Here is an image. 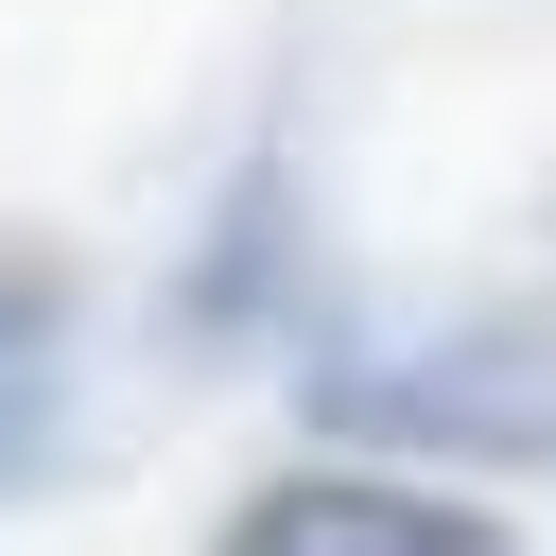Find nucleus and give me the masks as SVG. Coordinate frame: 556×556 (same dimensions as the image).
Wrapping results in <instances>:
<instances>
[{
	"label": "nucleus",
	"mask_w": 556,
	"mask_h": 556,
	"mask_svg": "<svg viewBox=\"0 0 556 556\" xmlns=\"http://www.w3.org/2000/svg\"><path fill=\"white\" fill-rule=\"evenodd\" d=\"M295 400H313V434H348L365 469H400V452L556 469V330H539V313H469V330H313Z\"/></svg>",
	"instance_id": "f257e3e1"
},
{
	"label": "nucleus",
	"mask_w": 556,
	"mask_h": 556,
	"mask_svg": "<svg viewBox=\"0 0 556 556\" xmlns=\"http://www.w3.org/2000/svg\"><path fill=\"white\" fill-rule=\"evenodd\" d=\"M174 348H261V330H330V243H313V174H295V122H261L243 139V174L208 191V226H191V261H174V313H156Z\"/></svg>",
	"instance_id": "f03ea898"
},
{
	"label": "nucleus",
	"mask_w": 556,
	"mask_h": 556,
	"mask_svg": "<svg viewBox=\"0 0 556 556\" xmlns=\"http://www.w3.org/2000/svg\"><path fill=\"white\" fill-rule=\"evenodd\" d=\"M208 556H521L504 504H452L434 469H365V452H313L278 486H243L208 521Z\"/></svg>",
	"instance_id": "7ed1b4c3"
},
{
	"label": "nucleus",
	"mask_w": 556,
	"mask_h": 556,
	"mask_svg": "<svg viewBox=\"0 0 556 556\" xmlns=\"http://www.w3.org/2000/svg\"><path fill=\"white\" fill-rule=\"evenodd\" d=\"M70 469V348H0V504Z\"/></svg>",
	"instance_id": "20e7f679"
},
{
	"label": "nucleus",
	"mask_w": 556,
	"mask_h": 556,
	"mask_svg": "<svg viewBox=\"0 0 556 556\" xmlns=\"http://www.w3.org/2000/svg\"><path fill=\"white\" fill-rule=\"evenodd\" d=\"M0 348H70V261L0 226Z\"/></svg>",
	"instance_id": "39448f33"
}]
</instances>
